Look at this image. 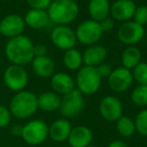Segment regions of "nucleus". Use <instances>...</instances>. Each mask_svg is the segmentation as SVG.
Segmentation results:
<instances>
[{"label":"nucleus","mask_w":147,"mask_h":147,"mask_svg":"<svg viewBox=\"0 0 147 147\" xmlns=\"http://www.w3.org/2000/svg\"><path fill=\"white\" fill-rule=\"evenodd\" d=\"M131 100L136 106H147V85H138L131 94Z\"/></svg>","instance_id":"obj_26"},{"label":"nucleus","mask_w":147,"mask_h":147,"mask_svg":"<svg viewBox=\"0 0 147 147\" xmlns=\"http://www.w3.org/2000/svg\"><path fill=\"white\" fill-rule=\"evenodd\" d=\"M47 11L51 22L55 25H67L77 19L80 8L74 0H53Z\"/></svg>","instance_id":"obj_2"},{"label":"nucleus","mask_w":147,"mask_h":147,"mask_svg":"<svg viewBox=\"0 0 147 147\" xmlns=\"http://www.w3.org/2000/svg\"><path fill=\"white\" fill-rule=\"evenodd\" d=\"M27 4L31 7V9H42L47 10L53 0H26Z\"/></svg>","instance_id":"obj_31"},{"label":"nucleus","mask_w":147,"mask_h":147,"mask_svg":"<svg viewBox=\"0 0 147 147\" xmlns=\"http://www.w3.org/2000/svg\"><path fill=\"white\" fill-rule=\"evenodd\" d=\"M116 128L118 133L123 137H130L136 132L134 120L127 116H122L116 121Z\"/></svg>","instance_id":"obj_25"},{"label":"nucleus","mask_w":147,"mask_h":147,"mask_svg":"<svg viewBox=\"0 0 147 147\" xmlns=\"http://www.w3.org/2000/svg\"><path fill=\"white\" fill-rule=\"evenodd\" d=\"M107 57V49L103 45H90L83 53V61L85 65L97 67L105 61Z\"/></svg>","instance_id":"obj_18"},{"label":"nucleus","mask_w":147,"mask_h":147,"mask_svg":"<svg viewBox=\"0 0 147 147\" xmlns=\"http://www.w3.org/2000/svg\"><path fill=\"white\" fill-rule=\"evenodd\" d=\"M63 63L67 69L71 71H76L82 67L84 61H83V53L77 49H71L65 51L63 57Z\"/></svg>","instance_id":"obj_24"},{"label":"nucleus","mask_w":147,"mask_h":147,"mask_svg":"<svg viewBox=\"0 0 147 147\" xmlns=\"http://www.w3.org/2000/svg\"><path fill=\"white\" fill-rule=\"evenodd\" d=\"M23 19L25 25L33 29H41L43 27H47L51 22L47 11L42 9H30L27 11Z\"/></svg>","instance_id":"obj_20"},{"label":"nucleus","mask_w":147,"mask_h":147,"mask_svg":"<svg viewBox=\"0 0 147 147\" xmlns=\"http://www.w3.org/2000/svg\"><path fill=\"white\" fill-rule=\"evenodd\" d=\"M51 86L57 95H67L76 89V83L71 75L63 71L55 73L51 76Z\"/></svg>","instance_id":"obj_15"},{"label":"nucleus","mask_w":147,"mask_h":147,"mask_svg":"<svg viewBox=\"0 0 147 147\" xmlns=\"http://www.w3.org/2000/svg\"><path fill=\"white\" fill-rule=\"evenodd\" d=\"M4 84L9 90L14 92H20L26 87L28 83V75L23 67L17 65H11L5 69L3 75Z\"/></svg>","instance_id":"obj_9"},{"label":"nucleus","mask_w":147,"mask_h":147,"mask_svg":"<svg viewBox=\"0 0 147 147\" xmlns=\"http://www.w3.org/2000/svg\"><path fill=\"white\" fill-rule=\"evenodd\" d=\"M38 110L37 96L29 91H20L10 101L9 111L18 119H27Z\"/></svg>","instance_id":"obj_3"},{"label":"nucleus","mask_w":147,"mask_h":147,"mask_svg":"<svg viewBox=\"0 0 147 147\" xmlns=\"http://www.w3.org/2000/svg\"><path fill=\"white\" fill-rule=\"evenodd\" d=\"M11 121V113L3 105H0V128L8 126Z\"/></svg>","instance_id":"obj_30"},{"label":"nucleus","mask_w":147,"mask_h":147,"mask_svg":"<svg viewBox=\"0 0 147 147\" xmlns=\"http://www.w3.org/2000/svg\"><path fill=\"white\" fill-rule=\"evenodd\" d=\"M96 69H97L99 75H100V77L102 79L103 78H108V77L111 75V73H112V71H113L112 67H111L110 65H108V63H101V65H98Z\"/></svg>","instance_id":"obj_32"},{"label":"nucleus","mask_w":147,"mask_h":147,"mask_svg":"<svg viewBox=\"0 0 147 147\" xmlns=\"http://www.w3.org/2000/svg\"><path fill=\"white\" fill-rule=\"evenodd\" d=\"M93 132L87 126H77L71 129L67 141L71 147H88L92 144Z\"/></svg>","instance_id":"obj_16"},{"label":"nucleus","mask_w":147,"mask_h":147,"mask_svg":"<svg viewBox=\"0 0 147 147\" xmlns=\"http://www.w3.org/2000/svg\"><path fill=\"white\" fill-rule=\"evenodd\" d=\"M33 49L34 45L30 38L21 34L7 41L5 45V55L13 65L23 67L32 61L34 57Z\"/></svg>","instance_id":"obj_1"},{"label":"nucleus","mask_w":147,"mask_h":147,"mask_svg":"<svg viewBox=\"0 0 147 147\" xmlns=\"http://www.w3.org/2000/svg\"><path fill=\"white\" fill-rule=\"evenodd\" d=\"M85 107L84 95L78 90L75 89L71 93L63 95L61 98V106L59 110L65 119L74 118L78 116Z\"/></svg>","instance_id":"obj_7"},{"label":"nucleus","mask_w":147,"mask_h":147,"mask_svg":"<svg viewBox=\"0 0 147 147\" xmlns=\"http://www.w3.org/2000/svg\"><path fill=\"white\" fill-rule=\"evenodd\" d=\"M133 20L142 26H145L147 24V5L136 6L134 15H133Z\"/></svg>","instance_id":"obj_29"},{"label":"nucleus","mask_w":147,"mask_h":147,"mask_svg":"<svg viewBox=\"0 0 147 147\" xmlns=\"http://www.w3.org/2000/svg\"><path fill=\"white\" fill-rule=\"evenodd\" d=\"M136 4L132 0H116L111 5L110 13L117 21H129L133 18Z\"/></svg>","instance_id":"obj_14"},{"label":"nucleus","mask_w":147,"mask_h":147,"mask_svg":"<svg viewBox=\"0 0 147 147\" xmlns=\"http://www.w3.org/2000/svg\"><path fill=\"white\" fill-rule=\"evenodd\" d=\"M88 147H98V146H96V145H92V144H91L90 146H88Z\"/></svg>","instance_id":"obj_37"},{"label":"nucleus","mask_w":147,"mask_h":147,"mask_svg":"<svg viewBox=\"0 0 147 147\" xmlns=\"http://www.w3.org/2000/svg\"><path fill=\"white\" fill-rule=\"evenodd\" d=\"M21 131H22V126H13L12 127V133L13 134L21 136Z\"/></svg>","instance_id":"obj_36"},{"label":"nucleus","mask_w":147,"mask_h":147,"mask_svg":"<svg viewBox=\"0 0 147 147\" xmlns=\"http://www.w3.org/2000/svg\"><path fill=\"white\" fill-rule=\"evenodd\" d=\"M75 83L76 89H78L83 95H94L100 89L102 78L96 67L84 65L79 69Z\"/></svg>","instance_id":"obj_4"},{"label":"nucleus","mask_w":147,"mask_h":147,"mask_svg":"<svg viewBox=\"0 0 147 147\" xmlns=\"http://www.w3.org/2000/svg\"><path fill=\"white\" fill-rule=\"evenodd\" d=\"M141 51L138 47L134 45L126 47L121 55V63L122 67L128 69H133L141 61Z\"/></svg>","instance_id":"obj_23"},{"label":"nucleus","mask_w":147,"mask_h":147,"mask_svg":"<svg viewBox=\"0 0 147 147\" xmlns=\"http://www.w3.org/2000/svg\"><path fill=\"white\" fill-rule=\"evenodd\" d=\"M132 76L139 85H147V63L140 61L133 69Z\"/></svg>","instance_id":"obj_27"},{"label":"nucleus","mask_w":147,"mask_h":147,"mask_svg":"<svg viewBox=\"0 0 147 147\" xmlns=\"http://www.w3.org/2000/svg\"><path fill=\"white\" fill-rule=\"evenodd\" d=\"M136 131L142 136H147V109L140 111L134 120Z\"/></svg>","instance_id":"obj_28"},{"label":"nucleus","mask_w":147,"mask_h":147,"mask_svg":"<svg viewBox=\"0 0 147 147\" xmlns=\"http://www.w3.org/2000/svg\"><path fill=\"white\" fill-rule=\"evenodd\" d=\"M0 35H1V31H0Z\"/></svg>","instance_id":"obj_39"},{"label":"nucleus","mask_w":147,"mask_h":147,"mask_svg":"<svg viewBox=\"0 0 147 147\" xmlns=\"http://www.w3.org/2000/svg\"><path fill=\"white\" fill-rule=\"evenodd\" d=\"M117 35L121 42L130 47L142 40L145 35V28L134 20L125 21L119 26Z\"/></svg>","instance_id":"obj_8"},{"label":"nucleus","mask_w":147,"mask_h":147,"mask_svg":"<svg viewBox=\"0 0 147 147\" xmlns=\"http://www.w3.org/2000/svg\"><path fill=\"white\" fill-rule=\"evenodd\" d=\"M51 39L57 49L65 51L74 49L77 42L76 33L69 25H55L51 30Z\"/></svg>","instance_id":"obj_10"},{"label":"nucleus","mask_w":147,"mask_h":147,"mask_svg":"<svg viewBox=\"0 0 147 147\" xmlns=\"http://www.w3.org/2000/svg\"><path fill=\"white\" fill-rule=\"evenodd\" d=\"M34 57H43L47 55V47L45 45H36L33 49Z\"/></svg>","instance_id":"obj_34"},{"label":"nucleus","mask_w":147,"mask_h":147,"mask_svg":"<svg viewBox=\"0 0 147 147\" xmlns=\"http://www.w3.org/2000/svg\"><path fill=\"white\" fill-rule=\"evenodd\" d=\"M99 23H100L103 32H109V31H111L114 28V20L109 16L104 18L103 20H101Z\"/></svg>","instance_id":"obj_33"},{"label":"nucleus","mask_w":147,"mask_h":147,"mask_svg":"<svg viewBox=\"0 0 147 147\" xmlns=\"http://www.w3.org/2000/svg\"><path fill=\"white\" fill-rule=\"evenodd\" d=\"M38 109L45 112H53L59 109L61 97L55 92H45L37 96Z\"/></svg>","instance_id":"obj_22"},{"label":"nucleus","mask_w":147,"mask_h":147,"mask_svg":"<svg viewBox=\"0 0 147 147\" xmlns=\"http://www.w3.org/2000/svg\"><path fill=\"white\" fill-rule=\"evenodd\" d=\"M31 63H32V69L34 74L40 78H49L55 74V61L47 55L34 57Z\"/></svg>","instance_id":"obj_19"},{"label":"nucleus","mask_w":147,"mask_h":147,"mask_svg":"<svg viewBox=\"0 0 147 147\" xmlns=\"http://www.w3.org/2000/svg\"><path fill=\"white\" fill-rule=\"evenodd\" d=\"M75 33L77 41L88 47L97 45L104 34L100 23L93 19H88L80 23Z\"/></svg>","instance_id":"obj_6"},{"label":"nucleus","mask_w":147,"mask_h":147,"mask_svg":"<svg viewBox=\"0 0 147 147\" xmlns=\"http://www.w3.org/2000/svg\"><path fill=\"white\" fill-rule=\"evenodd\" d=\"M108 147H129V146L121 140H114L108 145Z\"/></svg>","instance_id":"obj_35"},{"label":"nucleus","mask_w":147,"mask_h":147,"mask_svg":"<svg viewBox=\"0 0 147 147\" xmlns=\"http://www.w3.org/2000/svg\"><path fill=\"white\" fill-rule=\"evenodd\" d=\"M111 4L109 0H90L88 11L91 19L100 22L110 14Z\"/></svg>","instance_id":"obj_21"},{"label":"nucleus","mask_w":147,"mask_h":147,"mask_svg":"<svg viewBox=\"0 0 147 147\" xmlns=\"http://www.w3.org/2000/svg\"><path fill=\"white\" fill-rule=\"evenodd\" d=\"M25 28V22L23 17L18 14L6 15L0 22L1 34L9 38L21 35Z\"/></svg>","instance_id":"obj_13"},{"label":"nucleus","mask_w":147,"mask_h":147,"mask_svg":"<svg viewBox=\"0 0 147 147\" xmlns=\"http://www.w3.org/2000/svg\"><path fill=\"white\" fill-rule=\"evenodd\" d=\"M74 1H76V2H77V1H78V0H74Z\"/></svg>","instance_id":"obj_38"},{"label":"nucleus","mask_w":147,"mask_h":147,"mask_svg":"<svg viewBox=\"0 0 147 147\" xmlns=\"http://www.w3.org/2000/svg\"><path fill=\"white\" fill-rule=\"evenodd\" d=\"M21 137L28 145H39L49 137V126L42 120H31L22 126Z\"/></svg>","instance_id":"obj_5"},{"label":"nucleus","mask_w":147,"mask_h":147,"mask_svg":"<svg viewBox=\"0 0 147 147\" xmlns=\"http://www.w3.org/2000/svg\"><path fill=\"white\" fill-rule=\"evenodd\" d=\"M71 129L73 127L67 119H59L49 127V136L55 142L63 143L67 140Z\"/></svg>","instance_id":"obj_17"},{"label":"nucleus","mask_w":147,"mask_h":147,"mask_svg":"<svg viewBox=\"0 0 147 147\" xmlns=\"http://www.w3.org/2000/svg\"><path fill=\"white\" fill-rule=\"evenodd\" d=\"M99 111L103 118L108 122H116L123 116V105L118 98L114 96H106L101 100Z\"/></svg>","instance_id":"obj_12"},{"label":"nucleus","mask_w":147,"mask_h":147,"mask_svg":"<svg viewBox=\"0 0 147 147\" xmlns=\"http://www.w3.org/2000/svg\"><path fill=\"white\" fill-rule=\"evenodd\" d=\"M133 83L132 71L124 67L114 69L108 77L109 88L116 93H123L129 90Z\"/></svg>","instance_id":"obj_11"}]
</instances>
